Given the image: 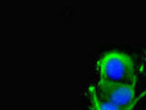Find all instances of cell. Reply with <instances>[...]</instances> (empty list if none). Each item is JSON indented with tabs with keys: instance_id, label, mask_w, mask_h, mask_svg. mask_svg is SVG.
<instances>
[{
	"instance_id": "obj_1",
	"label": "cell",
	"mask_w": 146,
	"mask_h": 110,
	"mask_svg": "<svg viewBox=\"0 0 146 110\" xmlns=\"http://www.w3.org/2000/svg\"><path fill=\"white\" fill-rule=\"evenodd\" d=\"M99 84L119 85L137 82L134 61L129 55L121 52H110L97 63Z\"/></svg>"
},
{
	"instance_id": "obj_2",
	"label": "cell",
	"mask_w": 146,
	"mask_h": 110,
	"mask_svg": "<svg viewBox=\"0 0 146 110\" xmlns=\"http://www.w3.org/2000/svg\"><path fill=\"white\" fill-rule=\"evenodd\" d=\"M137 83L131 84H119L108 85L97 84L96 87L99 91L109 100L121 107L136 106L139 100L146 94V91L142 93H137Z\"/></svg>"
},
{
	"instance_id": "obj_3",
	"label": "cell",
	"mask_w": 146,
	"mask_h": 110,
	"mask_svg": "<svg viewBox=\"0 0 146 110\" xmlns=\"http://www.w3.org/2000/svg\"><path fill=\"white\" fill-rule=\"evenodd\" d=\"M89 103L92 110H133L135 106L121 107L109 100L99 91L96 86H91L88 90Z\"/></svg>"
}]
</instances>
